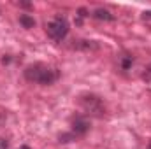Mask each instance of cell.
Wrapping results in <instances>:
<instances>
[{
	"mask_svg": "<svg viewBox=\"0 0 151 149\" xmlns=\"http://www.w3.org/2000/svg\"><path fill=\"white\" fill-rule=\"evenodd\" d=\"M23 77L28 82H34V84L51 86L58 79V74H56V70L53 67H49V65H46L42 62H35V63H30V65L25 67Z\"/></svg>",
	"mask_w": 151,
	"mask_h": 149,
	"instance_id": "6da1fadb",
	"label": "cell"
},
{
	"mask_svg": "<svg viewBox=\"0 0 151 149\" xmlns=\"http://www.w3.org/2000/svg\"><path fill=\"white\" fill-rule=\"evenodd\" d=\"M77 104L79 107L84 111L86 116H93V117H104L106 116V105L102 102L100 97L93 95V93H84V95H79L77 97Z\"/></svg>",
	"mask_w": 151,
	"mask_h": 149,
	"instance_id": "7a4b0ae2",
	"label": "cell"
},
{
	"mask_svg": "<svg viewBox=\"0 0 151 149\" xmlns=\"http://www.w3.org/2000/svg\"><path fill=\"white\" fill-rule=\"evenodd\" d=\"M46 34L53 40L62 42L63 39L67 37V34H69V23H67V19L62 18V16L53 18L49 23H46Z\"/></svg>",
	"mask_w": 151,
	"mask_h": 149,
	"instance_id": "3957f363",
	"label": "cell"
},
{
	"mask_svg": "<svg viewBox=\"0 0 151 149\" xmlns=\"http://www.w3.org/2000/svg\"><path fill=\"white\" fill-rule=\"evenodd\" d=\"M70 126H72V133L74 135H84L90 130V123L84 116H74L70 117Z\"/></svg>",
	"mask_w": 151,
	"mask_h": 149,
	"instance_id": "277c9868",
	"label": "cell"
},
{
	"mask_svg": "<svg viewBox=\"0 0 151 149\" xmlns=\"http://www.w3.org/2000/svg\"><path fill=\"white\" fill-rule=\"evenodd\" d=\"M91 16H93L95 19H100V21H111V19H113V14H111L107 9H104V7H97Z\"/></svg>",
	"mask_w": 151,
	"mask_h": 149,
	"instance_id": "5b68a950",
	"label": "cell"
},
{
	"mask_svg": "<svg viewBox=\"0 0 151 149\" xmlns=\"http://www.w3.org/2000/svg\"><path fill=\"white\" fill-rule=\"evenodd\" d=\"M19 23H21V27L27 28V30H30V28L35 27V19H34L32 16H28V14H21V16H19Z\"/></svg>",
	"mask_w": 151,
	"mask_h": 149,
	"instance_id": "8992f818",
	"label": "cell"
},
{
	"mask_svg": "<svg viewBox=\"0 0 151 149\" xmlns=\"http://www.w3.org/2000/svg\"><path fill=\"white\" fill-rule=\"evenodd\" d=\"M77 135H74V133H62L58 139H60V142H70V140H74Z\"/></svg>",
	"mask_w": 151,
	"mask_h": 149,
	"instance_id": "52a82bcc",
	"label": "cell"
},
{
	"mask_svg": "<svg viewBox=\"0 0 151 149\" xmlns=\"http://www.w3.org/2000/svg\"><path fill=\"white\" fill-rule=\"evenodd\" d=\"M142 77H144L146 81H151V65L148 67V69H146V72L142 74Z\"/></svg>",
	"mask_w": 151,
	"mask_h": 149,
	"instance_id": "ba28073f",
	"label": "cell"
},
{
	"mask_svg": "<svg viewBox=\"0 0 151 149\" xmlns=\"http://www.w3.org/2000/svg\"><path fill=\"white\" fill-rule=\"evenodd\" d=\"M144 18H151V11H144Z\"/></svg>",
	"mask_w": 151,
	"mask_h": 149,
	"instance_id": "9c48e42d",
	"label": "cell"
},
{
	"mask_svg": "<svg viewBox=\"0 0 151 149\" xmlns=\"http://www.w3.org/2000/svg\"><path fill=\"white\" fill-rule=\"evenodd\" d=\"M19 149H30V146H27V144H23V146H21Z\"/></svg>",
	"mask_w": 151,
	"mask_h": 149,
	"instance_id": "30bf717a",
	"label": "cell"
},
{
	"mask_svg": "<svg viewBox=\"0 0 151 149\" xmlns=\"http://www.w3.org/2000/svg\"><path fill=\"white\" fill-rule=\"evenodd\" d=\"M148 149H151V142H150V146H148Z\"/></svg>",
	"mask_w": 151,
	"mask_h": 149,
	"instance_id": "8fae6325",
	"label": "cell"
}]
</instances>
